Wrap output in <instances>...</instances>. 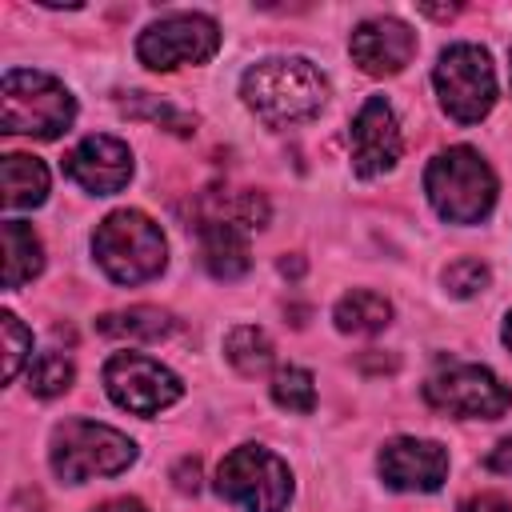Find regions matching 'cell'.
I'll return each instance as SVG.
<instances>
[{"instance_id": "cell-18", "label": "cell", "mask_w": 512, "mask_h": 512, "mask_svg": "<svg viewBox=\"0 0 512 512\" xmlns=\"http://www.w3.org/2000/svg\"><path fill=\"white\" fill-rule=\"evenodd\" d=\"M336 328L340 332H352V336H372L380 328H388L392 320V304L380 296V292H368V288H352L348 296L336 300Z\"/></svg>"}, {"instance_id": "cell-9", "label": "cell", "mask_w": 512, "mask_h": 512, "mask_svg": "<svg viewBox=\"0 0 512 512\" xmlns=\"http://www.w3.org/2000/svg\"><path fill=\"white\" fill-rule=\"evenodd\" d=\"M216 48H220V28L200 12H172L148 24L136 40V56L156 72H172L180 64H204L212 60Z\"/></svg>"}, {"instance_id": "cell-7", "label": "cell", "mask_w": 512, "mask_h": 512, "mask_svg": "<svg viewBox=\"0 0 512 512\" xmlns=\"http://www.w3.org/2000/svg\"><path fill=\"white\" fill-rule=\"evenodd\" d=\"M432 80H436V92H440L444 112L452 120H460V124L484 120L488 108H492V100H496L492 60L476 44H452V48H444Z\"/></svg>"}, {"instance_id": "cell-16", "label": "cell", "mask_w": 512, "mask_h": 512, "mask_svg": "<svg viewBox=\"0 0 512 512\" xmlns=\"http://www.w3.org/2000/svg\"><path fill=\"white\" fill-rule=\"evenodd\" d=\"M0 188H4V208L20 212V208H36L48 196V168L36 156L12 152L0 164Z\"/></svg>"}, {"instance_id": "cell-19", "label": "cell", "mask_w": 512, "mask_h": 512, "mask_svg": "<svg viewBox=\"0 0 512 512\" xmlns=\"http://www.w3.org/2000/svg\"><path fill=\"white\" fill-rule=\"evenodd\" d=\"M96 332L100 336H112V340H164L172 332V316L164 308L136 304V308H124V312L100 316L96 320Z\"/></svg>"}, {"instance_id": "cell-8", "label": "cell", "mask_w": 512, "mask_h": 512, "mask_svg": "<svg viewBox=\"0 0 512 512\" xmlns=\"http://www.w3.org/2000/svg\"><path fill=\"white\" fill-rule=\"evenodd\" d=\"M424 400L436 412H448V416H460V420H496V416L508 412L512 392H508V384L492 368L448 364V368L428 376Z\"/></svg>"}, {"instance_id": "cell-3", "label": "cell", "mask_w": 512, "mask_h": 512, "mask_svg": "<svg viewBox=\"0 0 512 512\" xmlns=\"http://www.w3.org/2000/svg\"><path fill=\"white\" fill-rule=\"evenodd\" d=\"M92 252H96V264L116 284L152 280L168 260V244H164L160 224L136 208H120V212L104 216L100 228L92 232Z\"/></svg>"}, {"instance_id": "cell-6", "label": "cell", "mask_w": 512, "mask_h": 512, "mask_svg": "<svg viewBox=\"0 0 512 512\" xmlns=\"http://www.w3.org/2000/svg\"><path fill=\"white\" fill-rule=\"evenodd\" d=\"M216 492L240 512H284L292 496V472L276 452L260 444H240L220 460Z\"/></svg>"}, {"instance_id": "cell-12", "label": "cell", "mask_w": 512, "mask_h": 512, "mask_svg": "<svg viewBox=\"0 0 512 512\" xmlns=\"http://www.w3.org/2000/svg\"><path fill=\"white\" fill-rule=\"evenodd\" d=\"M376 468H380L384 484L396 492H436L448 476V452L436 440L400 436L380 448Z\"/></svg>"}, {"instance_id": "cell-21", "label": "cell", "mask_w": 512, "mask_h": 512, "mask_svg": "<svg viewBox=\"0 0 512 512\" xmlns=\"http://www.w3.org/2000/svg\"><path fill=\"white\" fill-rule=\"evenodd\" d=\"M272 400L280 408H288V412H300V416L312 412L316 408V380H312V372L308 368H296V364L280 368L272 376Z\"/></svg>"}, {"instance_id": "cell-5", "label": "cell", "mask_w": 512, "mask_h": 512, "mask_svg": "<svg viewBox=\"0 0 512 512\" xmlns=\"http://www.w3.org/2000/svg\"><path fill=\"white\" fill-rule=\"evenodd\" d=\"M136 460V444L96 420H64L52 432V472L64 484H84L92 476H116Z\"/></svg>"}, {"instance_id": "cell-10", "label": "cell", "mask_w": 512, "mask_h": 512, "mask_svg": "<svg viewBox=\"0 0 512 512\" xmlns=\"http://www.w3.org/2000/svg\"><path fill=\"white\" fill-rule=\"evenodd\" d=\"M104 388L120 408L136 416H156L160 408L176 404L184 392L176 372H168L160 360H148L140 352H116L104 364Z\"/></svg>"}, {"instance_id": "cell-11", "label": "cell", "mask_w": 512, "mask_h": 512, "mask_svg": "<svg viewBox=\"0 0 512 512\" xmlns=\"http://www.w3.org/2000/svg\"><path fill=\"white\" fill-rule=\"evenodd\" d=\"M348 144H352V168L364 180L384 176L400 160L404 136H400V124H396L384 96H368L360 104V112L352 120V132H348Z\"/></svg>"}, {"instance_id": "cell-30", "label": "cell", "mask_w": 512, "mask_h": 512, "mask_svg": "<svg viewBox=\"0 0 512 512\" xmlns=\"http://www.w3.org/2000/svg\"><path fill=\"white\" fill-rule=\"evenodd\" d=\"M504 344L512 348V312H508V320H504Z\"/></svg>"}, {"instance_id": "cell-14", "label": "cell", "mask_w": 512, "mask_h": 512, "mask_svg": "<svg viewBox=\"0 0 512 512\" xmlns=\"http://www.w3.org/2000/svg\"><path fill=\"white\" fill-rule=\"evenodd\" d=\"M348 48L368 76H396L416 52V32L396 16H376L352 32Z\"/></svg>"}, {"instance_id": "cell-2", "label": "cell", "mask_w": 512, "mask_h": 512, "mask_svg": "<svg viewBox=\"0 0 512 512\" xmlns=\"http://www.w3.org/2000/svg\"><path fill=\"white\" fill-rule=\"evenodd\" d=\"M76 120L72 92L32 68H8L0 84V128L8 136H36L56 140Z\"/></svg>"}, {"instance_id": "cell-29", "label": "cell", "mask_w": 512, "mask_h": 512, "mask_svg": "<svg viewBox=\"0 0 512 512\" xmlns=\"http://www.w3.org/2000/svg\"><path fill=\"white\" fill-rule=\"evenodd\" d=\"M96 512H148L140 500H132V496H124V500H108V504H100Z\"/></svg>"}, {"instance_id": "cell-26", "label": "cell", "mask_w": 512, "mask_h": 512, "mask_svg": "<svg viewBox=\"0 0 512 512\" xmlns=\"http://www.w3.org/2000/svg\"><path fill=\"white\" fill-rule=\"evenodd\" d=\"M464 512H512V504L500 492H480V496L464 500Z\"/></svg>"}, {"instance_id": "cell-28", "label": "cell", "mask_w": 512, "mask_h": 512, "mask_svg": "<svg viewBox=\"0 0 512 512\" xmlns=\"http://www.w3.org/2000/svg\"><path fill=\"white\" fill-rule=\"evenodd\" d=\"M172 476H176V488H180V492H196V488H200V464H196V460L176 464Z\"/></svg>"}, {"instance_id": "cell-13", "label": "cell", "mask_w": 512, "mask_h": 512, "mask_svg": "<svg viewBox=\"0 0 512 512\" xmlns=\"http://www.w3.org/2000/svg\"><path fill=\"white\" fill-rule=\"evenodd\" d=\"M64 172L92 196H112L128 184L132 176V152L116 136H84L68 156Z\"/></svg>"}, {"instance_id": "cell-25", "label": "cell", "mask_w": 512, "mask_h": 512, "mask_svg": "<svg viewBox=\"0 0 512 512\" xmlns=\"http://www.w3.org/2000/svg\"><path fill=\"white\" fill-rule=\"evenodd\" d=\"M0 332H4V376L12 380L20 372V364H24V356L32 352V332L12 312L0 316Z\"/></svg>"}, {"instance_id": "cell-20", "label": "cell", "mask_w": 512, "mask_h": 512, "mask_svg": "<svg viewBox=\"0 0 512 512\" xmlns=\"http://www.w3.org/2000/svg\"><path fill=\"white\" fill-rule=\"evenodd\" d=\"M224 356H228V364H232L236 372H244V376H260V372H268V364H272V340H268L264 328H256V324H240V328L228 332V340H224Z\"/></svg>"}, {"instance_id": "cell-23", "label": "cell", "mask_w": 512, "mask_h": 512, "mask_svg": "<svg viewBox=\"0 0 512 512\" xmlns=\"http://www.w3.org/2000/svg\"><path fill=\"white\" fill-rule=\"evenodd\" d=\"M128 116H140V120H152V124H168L172 132H180V136H188L192 132V116H184V112H176L172 104H164V100H156V96H148V92H132L124 104H120Z\"/></svg>"}, {"instance_id": "cell-15", "label": "cell", "mask_w": 512, "mask_h": 512, "mask_svg": "<svg viewBox=\"0 0 512 512\" xmlns=\"http://www.w3.org/2000/svg\"><path fill=\"white\" fill-rule=\"evenodd\" d=\"M200 252H204V264L216 280H236L248 272L252 264V252H248V232L244 224L236 220H200Z\"/></svg>"}, {"instance_id": "cell-17", "label": "cell", "mask_w": 512, "mask_h": 512, "mask_svg": "<svg viewBox=\"0 0 512 512\" xmlns=\"http://www.w3.org/2000/svg\"><path fill=\"white\" fill-rule=\"evenodd\" d=\"M0 240H4V288H20V284H28V280L44 268L40 236L32 232V224L4 220Z\"/></svg>"}, {"instance_id": "cell-24", "label": "cell", "mask_w": 512, "mask_h": 512, "mask_svg": "<svg viewBox=\"0 0 512 512\" xmlns=\"http://www.w3.org/2000/svg\"><path fill=\"white\" fill-rule=\"evenodd\" d=\"M444 288L452 292V296H476V292H484L488 288V268L480 264V260H472V256H464V260H456V264H448L444 268Z\"/></svg>"}, {"instance_id": "cell-27", "label": "cell", "mask_w": 512, "mask_h": 512, "mask_svg": "<svg viewBox=\"0 0 512 512\" xmlns=\"http://www.w3.org/2000/svg\"><path fill=\"white\" fill-rule=\"evenodd\" d=\"M488 468L492 472H504V476H512V436H504L492 452H488Z\"/></svg>"}, {"instance_id": "cell-1", "label": "cell", "mask_w": 512, "mask_h": 512, "mask_svg": "<svg viewBox=\"0 0 512 512\" xmlns=\"http://www.w3.org/2000/svg\"><path fill=\"white\" fill-rule=\"evenodd\" d=\"M244 104L272 128L312 120L328 100V80L304 56H268L252 64L240 80Z\"/></svg>"}, {"instance_id": "cell-4", "label": "cell", "mask_w": 512, "mask_h": 512, "mask_svg": "<svg viewBox=\"0 0 512 512\" xmlns=\"http://www.w3.org/2000/svg\"><path fill=\"white\" fill-rule=\"evenodd\" d=\"M424 188H428L432 208L448 224H476L496 204V176L472 148L440 152L424 172Z\"/></svg>"}, {"instance_id": "cell-22", "label": "cell", "mask_w": 512, "mask_h": 512, "mask_svg": "<svg viewBox=\"0 0 512 512\" xmlns=\"http://www.w3.org/2000/svg\"><path fill=\"white\" fill-rule=\"evenodd\" d=\"M72 376H76V368H72V360L64 352H40L28 364V388L36 396H60V392H68Z\"/></svg>"}]
</instances>
